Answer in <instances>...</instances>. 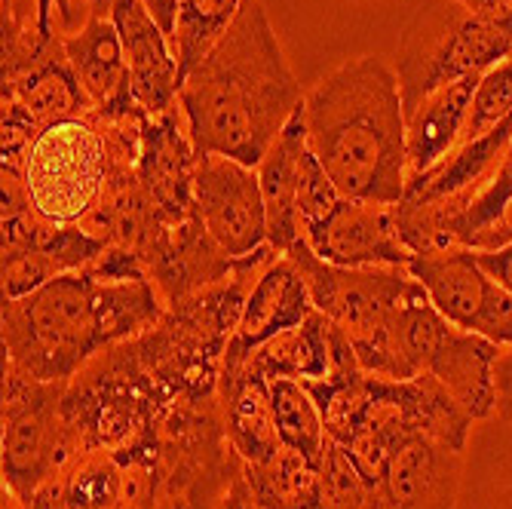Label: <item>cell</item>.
<instances>
[{"label": "cell", "instance_id": "6da1fadb", "mask_svg": "<svg viewBox=\"0 0 512 509\" xmlns=\"http://www.w3.org/2000/svg\"><path fill=\"white\" fill-rule=\"evenodd\" d=\"M178 105L194 148L255 166L301 111L295 80L261 0H243L237 19L184 74Z\"/></svg>", "mask_w": 512, "mask_h": 509}, {"label": "cell", "instance_id": "7a4b0ae2", "mask_svg": "<svg viewBox=\"0 0 512 509\" xmlns=\"http://www.w3.org/2000/svg\"><path fill=\"white\" fill-rule=\"evenodd\" d=\"M151 280H99L86 270L4 301V365L37 381H74L99 353L145 335L163 319Z\"/></svg>", "mask_w": 512, "mask_h": 509}, {"label": "cell", "instance_id": "3957f363", "mask_svg": "<svg viewBox=\"0 0 512 509\" xmlns=\"http://www.w3.org/2000/svg\"><path fill=\"white\" fill-rule=\"evenodd\" d=\"M307 148L347 200L399 203L408 184V120L396 68L356 56L325 74L301 105Z\"/></svg>", "mask_w": 512, "mask_h": 509}, {"label": "cell", "instance_id": "277c9868", "mask_svg": "<svg viewBox=\"0 0 512 509\" xmlns=\"http://www.w3.org/2000/svg\"><path fill=\"white\" fill-rule=\"evenodd\" d=\"M301 384L322 411L325 436L350 454L368 482H381L393 451L417 433H427L454 451L467 448L473 418L436 378L417 375L399 381L365 372L338 326L329 378Z\"/></svg>", "mask_w": 512, "mask_h": 509}, {"label": "cell", "instance_id": "5b68a950", "mask_svg": "<svg viewBox=\"0 0 512 509\" xmlns=\"http://www.w3.org/2000/svg\"><path fill=\"white\" fill-rule=\"evenodd\" d=\"M286 258L295 261L313 307L347 335L359 365L371 375L408 381L393 347V319L414 276L408 267H338L322 261L304 240Z\"/></svg>", "mask_w": 512, "mask_h": 509}, {"label": "cell", "instance_id": "8992f818", "mask_svg": "<svg viewBox=\"0 0 512 509\" xmlns=\"http://www.w3.org/2000/svg\"><path fill=\"white\" fill-rule=\"evenodd\" d=\"M512 56V37L476 19L457 0H424L399 34L396 77L405 120L439 89L482 77Z\"/></svg>", "mask_w": 512, "mask_h": 509}, {"label": "cell", "instance_id": "52a82bcc", "mask_svg": "<svg viewBox=\"0 0 512 509\" xmlns=\"http://www.w3.org/2000/svg\"><path fill=\"white\" fill-rule=\"evenodd\" d=\"M393 347L405 378H436L473 421L494 414V362L500 347L482 335L451 326L417 280L396 310Z\"/></svg>", "mask_w": 512, "mask_h": 509}, {"label": "cell", "instance_id": "ba28073f", "mask_svg": "<svg viewBox=\"0 0 512 509\" xmlns=\"http://www.w3.org/2000/svg\"><path fill=\"white\" fill-rule=\"evenodd\" d=\"M19 175L40 218L59 227H77L99 206L111 178L102 114L92 108L46 126L34 138Z\"/></svg>", "mask_w": 512, "mask_h": 509}, {"label": "cell", "instance_id": "9c48e42d", "mask_svg": "<svg viewBox=\"0 0 512 509\" xmlns=\"http://www.w3.org/2000/svg\"><path fill=\"white\" fill-rule=\"evenodd\" d=\"M68 381H37L4 365V497L25 506L68 464L65 402Z\"/></svg>", "mask_w": 512, "mask_h": 509}, {"label": "cell", "instance_id": "30bf717a", "mask_svg": "<svg viewBox=\"0 0 512 509\" xmlns=\"http://www.w3.org/2000/svg\"><path fill=\"white\" fill-rule=\"evenodd\" d=\"M408 270L451 326L482 335L497 347L512 344V295L482 270L476 249L414 252Z\"/></svg>", "mask_w": 512, "mask_h": 509}, {"label": "cell", "instance_id": "8fae6325", "mask_svg": "<svg viewBox=\"0 0 512 509\" xmlns=\"http://www.w3.org/2000/svg\"><path fill=\"white\" fill-rule=\"evenodd\" d=\"M194 215L230 258L267 246V209L255 166L221 154H200Z\"/></svg>", "mask_w": 512, "mask_h": 509}, {"label": "cell", "instance_id": "7c38bea8", "mask_svg": "<svg viewBox=\"0 0 512 509\" xmlns=\"http://www.w3.org/2000/svg\"><path fill=\"white\" fill-rule=\"evenodd\" d=\"M301 240L338 267H408L414 255L402 240L396 203L344 197L329 218L304 230Z\"/></svg>", "mask_w": 512, "mask_h": 509}, {"label": "cell", "instance_id": "4fadbf2b", "mask_svg": "<svg viewBox=\"0 0 512 509\" xmlns=\"http://www.w3.org/2000/svg\"><path fill=\"white\" fill-rule=\"evenodd\" d=\"M197 163L200 151L194 148L181 105L157 117H145L138 178H142V188L151 206L166 224H178L194 215Z\"/></svg>", "mask_w": 512, "mask_h": 509}, {"label": "cell", "instance_id": "5bb4252c", "mask_svg": "<svg viewBox=\"0 0 512 509\" xmlns=\"http://www.w3.org/2000/svg\"><path fill=\"white\" fill-rule=\"evenodd\" d=\"M234 261L197 215L157 227L142 249L145 273L166 307L221 283L234 270Z\"/></svg>", "mask_w": 512, "mask_h": 509}, {"label": "cell", "instance_id": "9a60e30c", "mask_svg": "<svg viewBox=\"0 0 512 509\" xmlns=\"http://www.w3.org/2000/svg\"><path fill=\"white\" fill-rule=\"evenodd\" d=\"M111 19L123 43L135 105L148 117L175 108L181 86L178 59L148 4L145 0H111Z\"/></svg>", "mask_w": 512, "mask_h": 509}, {"label": "cell", "instance_id": "2e32d148", "mask_svg": "<svg viewBox=\"0 0 512 509\" xmlns=\"http://www.w3.org/2000/svg\"><path fill=\"white\" fill-rule=\"evenodd\" d=\"M463 460L451 445L417 433L405 439L384 470L387 509H457Z\"/></svg>", "mask_w": 512, "mask_h": 509}, {"label": "cell", "instance_id": "e0dca14e", "mask_svg": "<svg viewBox=\"0 0 512 509\" xmlns=\"http://www.w3.org/2000/svg\"><path fill=\"white\" fill-rule=\"evenodd\" d=\"M218 405L227 445L243 460V467H258L270 460L283 439L276 427L270 381L243 362H224L218 378Z\"/></svg>", "mask_w": 512, "mask_h": 509}, {"label": "cell", "instance_id": "ac0fdd59", "mask_svg": "<svg viewBox=\"0 0 512 509\" xmlns=\"http://www.w3.org/2000/svg\"><path fill=\"white\" fill-rule=\"evenodd\" d=\"M313 298L304 283L301 270L292 258L279 255L261 276L246 301L240 316V326L230 338L224 359H243L264 341L276 338L279 332H289L313 313Z\"/></svg>", "mask_w": 512, "mask_h": 509}, {"label": "cell", "instance_id": "d6986e66", "mask_svg": "<svg viewBox=\"0 0 512 509\" xmlns=\"http://www.w3.org/2000/svg\"><path fill=\"white\" fill-rule=\"evenodd\" d=\"M62 50H65L92 108L108 111V114L138 108L132 99L123 43H120L117 25L108 10L92 13L89 22L77 34H65Z\"/></svg>", "mask_w": 512, "mask_h": 509}, {"label": "cell", "instance_id": "ffe728a7", "mask_svg": "<svg viewBox=\"0 0 512 509\" xmlns=\"http://www.w3.org/2000/svg\"><path fill=\"white\" fill-rule=\"evenodd\" d=\"M0 108H13L25 114L37 129L92 111L86 92L62 50V40L25 74L4 83V89H0Z\"/></svg>", "mask_w": 512, "mask_h": 509}, {"label": "cell", "instance_id": "44dd1931", "mask_svg": "<svg viewBox=\"0 0 512 509\" xmlns=\"http://www.w3.org/2000/svg\"><path fill=\"white\" fill-rule=\"evenodd\" d=\"M307 151V135L301 111L279 132L264 160L258 163L261 194L267 209V243L286 255L301 240L298 224V181H301V160Z\"/></svg>", "mask_w": 512, "mask_h": 509}, {"label": "cell", "instance_id": "7402d4cb", "mask_svg": "<svg viewBox=\"0 0 512 509\" xmlns=\"http://www.w3.org/2000/svg\"><path fill=\"white\" fill-rule=\"evenodd\" d=\"M224 362H243L267 381L270 378L322 381L329 378L335 365V322L313 310L301 326L279 332L276 338L264 341L243 359H224Z\"/></svg>", "mask_w": 512, "mask_h": 509}, {"label": "cell", "instance_id": "603a6c76", "mask_svg": "<svg viewBox=\"0 0 512 509\" xmlns=\"http://www.w3.org/2000/svg\"><path fill=\"white\" fill-rule=\"evenodd\" d=\"M476 86L479 77L457 80L408 117V181L430 172L460 145Z\"/></svg>", "mask_w": 512, "mask_h": 509}, {"label": "cell", "instance_id": "cb8c5ba5", "mask_svg": "<svg viewBox=\"0 0 512 509\" xmlns=\"http://www.w3.org/2000/svg\"><path fill=\"white\" fill-rule=\"evenodd\" d=\"M246 485L261 509H319V460L279 448L258 467H243Z\"/></svg>", "mask_w": 512, "mask_h": 509}, {"label": "cell", "instance_id": "d4e9b609", "mask_svg": "<svg viewBox=\"0 0 512 509\" xmlns=\"http://www.w3.org/2000/svg\"><path fill=\"white\" fill-rule=\"evenodd\" d=\"M243 0H178V22L172 37V53L178 59V74L184 80L215 40L237 19Z\"/></svg>", "mask_w": 512, "mask_h": 509}, {"label": "cell", "instance_id": "484cf974", "mask_svg": "<svg viewBox=\"0 0 512 509\" xmlns=\"http://www.w3.org/2000/svg\"><path fill=\"white\" fill-rule=\"evenodd\" d=\"M270 396L283 445L307 454L310 460H319L329 436H325L322 411L307 393V387L292 378H270Z\"/></svg>", "mask_w": 512, "mask_h": 509}, {"label": "cell", "instance_id": "4316f807", "mask_svg": "<svg viewBox=\"0 0 512 509\" xmlns=\"http://www.w3.org/2000/svg\"><path fill=\"white\" fill-rule=\"evenodd\" d=\"M319 509H387L381 482H368L332 439L319 457Z\"/></svg>", "mask_w": 512, "mask_h": 509}, {"label": "cell", "instance_id": "83f0119b", "mask_svg": "<svg viewBox=\"0 0 512 509\" xmlns=\"http://www.w3.org/2000/svg\"><path fill=\"white\" fill-rule=\"evenodd\" d=\"M509 209H512V142H509L494 178L488 181V188L467 209H463L454 218V224L448 227V249L451 246L473 249L476 240L485 234L491 224H497Z\"/></svg>", "mask_w": 512, "mask_h": 509}, {"label": "cell", "instance_id": "f1b7e54d", "mask_svg": "<svg viewBox=\"0 0 512 509\" xmlns=\"http://www.w3.org/2000/svg\"><path fill=\"white\" fill-rule=\"evenodd\" d=\"M509 114H512V56L479 77L460 142L482 138L485 132L497 129Z\"/></svg>", "mask_w": 512, "mask_h": 509}, {"label": "cell", "instance_id": "f546056e", "mask_svg": "<svg viewBox=\"0 0 512 509\" xmlns=\"http://www.w3.org/2000/svg\"><path fill=\"white\" fill-rule=\"evenodd\" d=\"M341 200H344V194L338 191V184L332 181V175L322 169V163L307 148L304 160H301V181H298V224H301V234L329 218L338 209Z\"/></svg>", "mask_w": 512, "mask_h": 509}, {"label": "cell", "instance_id": "4dcf8cb0", "mask_svg": "<svg viewBox=\"0 0 512 509\" xmlns=\"http://www.w3.org/2000/svg\"><path fill=\"white\" fill-rule=\"evenodd\" d=\"M37 4V19L40 31L46 37H65L77 34L92 13L108 10L111 13V0H34Z\"/></svg>", "mask_w": 512, "mask_h": 509}, {"label": "cell", "instance_id": "1f68e13d", "mask_svg": "<svg viewBox=\"0 0 512 509\" xmlns=\"http://www.w3.org/2000/svg\"><path fill=\"white\" fill-rule=\"evenodd\" d=\"M494 390H497V402H494V414L500 421L512 424V344L500 347L497 362H494Z\"/></svg>", "mask_w": 512, "mask_h": 509}, {"label": "cell", "instance_id": "d6a6232c", "mask_svg": "<svg viewBox=\"0 0 512 509\" xmlns=\"http://www.w3.org/2000/svg\"><path fill=\"white\" fill-rule=\"evenodd\" d=\"M463 10H470L476 19L500 28L506 37H512V0H457Z\"/></svg>", "mask_w": 512, "mask_h": 509}, {"label": "cell", "instance_id": "836d02e7", "mask_svg": "<svg viewBox=\"0 0 512 509\" xmlns=\"http://www.w3.org/2000/svg\"><path fill=\"white\" fill-rule=\"evenodd\" d=\"M482 270L491 276L497 286H503L509 295H512V243L500 246V249H485V252H476Z\"/></svg>", "mask_w": 512, "mask_h": 509}, {"label": "cell", "instance_id": "e575fe53", "mask_svg": "<svg viewBox=\"0 0 512 509\" xmlns=\"http://www.w3.org/2000/svg\"><path fill=\"white\" fill-rule=\"evenodd\" d=\"M506 243H512V209L497 221V224H491L485 234L476 240V252H485V249H500V246H506Z\"/></svg>", "mask_w": 512, "mask_h": 509}, {"label": "cell", "instance_id": "d590c367", "mask_svg": "<svg viewBox=\"0 0 512 509\" xmlns=\"http://www.w3.org/2000/svg\"><path fill=\"white\" fill-rule=\"evenodd\" d=\"M215 509H261V503L252 497V491H249V485H246V476L240 473V476L234 479V485L227 488V494L221 497V503H218Z\"/></svg>", "mask_w": 512, "mask_h": 509}, {"label": "cell", "instance_id": "8d00e7d4", "mask_svg": "<svg viewBox=\"0 0 512 509\" xmlns=\"http://www.w3.org/2000/svg\"><path fill=\"white\" fill-rule=\"evenodd\" d=\"M148 10L154 13V19L160 22V28L166 31L169 43L175 37V22H178V0H145Z\"/></svg>", "mask_w": 512, "mask_h": 509}, {"label": "cell", "instance_id": "74e56055", "mask_svg": "<svg viewBox=\"0 0 512 509\" xmlns=\"http://www.w3.org/2000/svg\"><path fill=\"white\" fill-rule=\"evenodd\" d=\"M359 4H368V0H359Z\"/></svg>", "mask_w": 512, "mask_h": 509}]
</instances>
